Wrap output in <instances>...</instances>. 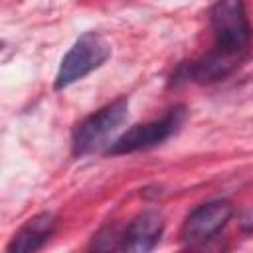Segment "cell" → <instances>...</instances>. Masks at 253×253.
I'll use <instances>...</instances> for the list:
<instances>
[{
  "label": "cell",
  "instance_id": "obj_6",
  "mask_svg": "<svg viewBox=\"0 0 253 253\" xmlns=\"http://www.w3.org/2000/svg\"><path fill=\"white\" fill-rule=\"evenodd\" d=\"M241 57L243 55L227 53L219 47H213L204 57L190 61V63H182L176 69V73L172 75V83L180 85V83H213V81H219V79L227 77L239 65Z\"/></svg>",
  "mask_w": 253,
  "mask_h": 253
},
{
  "label": "cell",
  "instance_id": "obj_8",
  "mask_svg": "<svg viewBox=\"0 0 253 253\" xmlns=\"http://www.w3.org/2000/svg\"><path fill=\"white\" fill-rule=\"evenodd\" d=\"M55 229V215L49 211L38 213L12 237L6 251L8 253H34L43 247Z\"/></svg>",
  "mask_w": 253,
  "mask_h": 253
},
{
  "label": "cell",
  "instance_id": "obj_5",
  "mask_svg": "<svg viewBox=\"0 0 253 253\" xmlns=\"http://www.w3.org/2000/svg\"><path fill=\"white\" fill-rule=\"evenodd\" d=\"M233 215V204L227 200H211L198 206L186 217L180 239L184 245H198L211 239L217 231H221Z\"/></svg>",
  "mask_w": 253,
  "mask_h": 253
},
{
  "label": "cell",
  "instance_id": "obj_3",
  "mask_svg": "<svg viewBox=\"0 0 253 253\" xmlns=\"http://www.w3.org/2000/svg\"><path fill=\"white\" fill-rule=\"evenodd\" d=\"M184 121H186V109L182 105L172 107L164 117L144 125H134L132 128L125 130L109 144L105 152L117 156V154H130V152L154 148L166 142L170 136H174L184 125Z\"/></svg>",
  "mask_w": 253,
  "mask_h": 253
},
{
  "label": "cell",
  "instance_id": "obj_7",
  "mask_svg": "<svg viewBox=\"0 0 253 253\" xmlns=\"http://www.w3.org/2000/svg\"><path fill=\"white\" fill-rule=\"evenodd\" d=\"M164 231V219L158 211L146 210L138 213L123 231V243L121 249L132 251V253H146L156 247L160 241V235Z\"/></svg>",
  "mask_w": 253,
  "mask_h": 253
},
{
  "label": "cell",
  "instance_id": "obj_1",
  "mask_svg": "<svg viewBox=\"0 0 253 253\" xmlns=\"http://www.w3.org/2000/svg\"><path fill=\"white\" fill-rule=\"evenodd\" d=\"M128 115V99L119 97L93 115L85 117L73 130L71 146L75 156H85L91 152H97L101 148H109L113 142V134L121 128V125L126 121Z\"/></svg>",
  "mask_w": 253,
  "mask_h": 253
},
{
  "label": "cell",
  "instance_id": "obj_4",
  "mask_svg": "<svg viewBox=\"0 0 253 253\" xmlns=\"http://www.w3.org/2000/svg\"><path fill=\"white\" fill-rule=\"evenodd\" d=\"M211 28L215 47L243 55L251 40V24L243 0H215L211 8Z\"/></svg>",
  "mask_w": 253,
  "mask_h": 253
},
{
  "label": "cell",
  "instance_id": "obj_2",
  "mask_svg": "<svg viewBox=\"0 0 253 253\" xmlns=\"http://www.w3.org/2000/svg\"><path fill=\"white\" fill-rule=\"evenodd\" d=\"M111 55V43L97 32H85L75 40L69 51L63 55L53 87L55 91L67 89L69 85L81 81L91 71L99 69Z\"/></svg>",
  "mask_w": 253,
  "mask_h": 253
},
{
  "label": "cell",
  "instance_id": "obj_9",
  "mask_svg": "<svg viewBox=\"0 0 253 253\" xmlns=\"http://www.w3.org/2000/svg\"><path fill=\"white\" fill-rule=\"evenodd\" d=\"M241 227H243L245 231H253V211H247V213L243 215V219H241Z\"/></svg>",
  "mask_w": 253,
  "mask_h": 253
}]
</instances>
